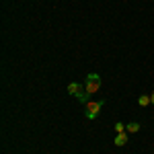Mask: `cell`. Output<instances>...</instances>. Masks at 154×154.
Here are the masks:
<instances>
[{
  "label": "cell",
  "instance_id": "cell-1",
  "mask_svg": "<svg viewBox=\"0 0 154 154\" xmlns=\"http://www.w3.org/2000/svg\"><path fill=\"white\" fill-rule=\"evenodd\" d=\"M84 88L88 95H95L97 91L101 88V76L99 74H88L86 76V82H84Z\"/></svg>",
  "mask_w": 154,
  "mask_h": 154
},
{
  "label": "cell",
  "instance_id": "cell-2",
  "mask_svg": "<svg viewBox=\"0 0 154 154\" xmlns=\"http://www.w3.org/2000/svg\"><path fill=\"white\" fill-rule=\"evenodd\" d=\"M105 105V101H95V103H86V117L95 119L101 113V107Z\"/></svg>",
  "mask_w": 154,
  "mask_h": 154
},
{
  "label": "cell",
  "instance_id": "cell-3",
  "mask_svg": "<svg viewBox=\"0 0 154 154\" xmlns=\"http://www.w3.org/2000/svg\"><path fill=\"white\" fill-rule=\"evenodd\" d=\"M82 88H84V86H82V84H78V82H70V84H68V93H70L72 97H78V93H80Z\"/></svg>",
  "mask_w": 154,
  "mask_h": 154
},
{
  "label": "cell",
  "instance_id": "cell-4",
  "mask_svg": "<svg viewBox=\"0 0 154 154\" xmlns=\"http://www.w3.org/2000/svg\"><path fill=\"white\" fill-rule=\"evenodd\" d=\"M125 144H128V134H125V131L117 134V138H115V146H125Z\"/></svg>",
  "mask_w": 154,
  "mask_h": 154
},
{
  "label": "cell",
  "instance_id": "cell-5",
  "mask_svg": "<svg viewBox=\"0 0 154 154\" xmlns=\"http://www.w3.org/2000/svg\"><path fill=\"white\" fill-rule=\"evenodd\" d=\"M128 134H136V131H140V123L138 121H131V123H128Z\"/></svg>",
  "mask_w": 154,
  "mask_h": 154
},
{
  "label": "cell",
  "instance_id": "cell-6",
  "mask_svg": "<svg viewBox=\"0 0 154 154\" xmlns=\"http://www.w3.org/2000/svg\"><path fill=\"white\" fill-rule=\"evenodd\" d=\"M80 103H88V93H86V88H82L80 93H78V97H76Z\"/></svg>",
  "mask_w": 154,
  "mask_h": 154
},
{
  "label": "cell",
  "instance_id": "cell-7",
  "mask_svg": "<svg viewBox=\"0 0 154 154\" xmlns=\"http://www.w3.org/2000/svg\"><path fill=\"white\" fill-rule=\"evenodd\" d=\"M152 101H150V97H146V95H142L140 99H138V105L140 107H146V105H150Z\"/></svg>",
  "mask_w": 154,
  "mask_h": 154
},
{
  "label": "cell",
  "instance_id": "cell-8",
  "mask_svg": "<svg viewBox=\"0 0 154 154\" xmlns=\"http://www.w3.org/2000/svg\"><path fill=\"white\" fill-rule=\"evenodd\" d=\"M125 128H128V125H123L121 121H117V123H115V131H117V134H121V131H125Z\"/></svg>",
  "mask_w": 154,
  "mask_h": 154
},
{
  "label": "cell",
  "instance_id": "cell-9",
  "mask_svg": "<svg viewBox=\"0 0 154 154\" xmlns=\"http://www.w3.org/2000/svg\"><path fill=\"white\" fill-rule=\"evenodd\" d=\"M150 101H152V105H154V91H152V95H150Z\"/></svg>",
  "mask_w": 154,
  "mask_h": 154
}]
</instances>
